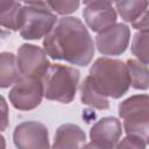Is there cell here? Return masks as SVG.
I'll return each mask as SVG.
<instances>
[{
    "label": "cell",
    "instance_id": "6da1fadb",
    "mask_svg": "<svg viewBox=\"0 0 149 149\" xmlns=\"http://www.w3.org/2000/svg\"><path fill=\"white\" fill-rule=\"evenodd\" d=\"M43 48L52 59L66 61L74 65H87L94 55L93 41L80 20L64 16L44 37Z\"/></svg>",
    "mask_w": 149,
    "mask_h": 149
},
{
    "label": "cell",
    "instance_id": "7a4b0ae2",
    "mask_svg": "<svg viewBox=\"0 0 149 149\" xmlns=\"http://www.w3.org/2000/svg\"><path fill=\"white\" fill-rule=\"evenodd\" d=\"M88 76L104 95L114 99L122 97L130 86L127 64L119 59L98 58L91 66Z\"/></svg>",
    "mask_w": 149,
    "mask_h": 149
},
{
    "label": "cell",
    "instance_id": "3957f363",
    "mask_svg": "<svg viewBox=\"0 0 149 149\" xmlns=\"http://www.w3.org/2000/svg\"><path fill=\"white\" fill-rule=\"evenodd\" d=\"M79 81V71L72 66L51 64L42 78L44 97L69 104L73 100Z\"/></svg>",
    "mask_w": 149,
    "mask_h": 149
},
{
    "label": "cell",
    "instance_id": "277c9868",
    "mask_svg": "<svg viewBox=\"0 0 149 149\" xmlns=\"http://www.w3.org/2000/svg\"><path fill=\"white\" fill-rule=\"evenodd\" d=\"M57 23L56 15L43 7L27 5L23 7V22L20 34L26 40L45 37Z\"/></svg>",
    "mask_w": 149,
    "mask_h": 149
},
{
    "label": "cell",
    "instance_id": "5b68a950",
    "mask_svg": "<svg viewBox=\"0 0 149 149\" xmlns=\"http://www.w3.org/2000/svg\"><path fill=\"white\" fill-rule=\"evenodd\" d=\"M43 95L42 79L26 77L23 74L20 76L9 91V100L12 105L20 111L34 109L41 104Z\"/></svg>",
    "mask_w": 149,
    "mask_h": 149
},
{
    "label": "cell",
    "instance_id": "8992f818",
    "mask_svg": "<svg viewBox=\"0 0 149 149\" xmlns=\"http://www.w3.org/2000/svg\"><path fill=\"white\" fill-rule=\"evenodd\" d=\"M47 55L44 49L33 44H22L17 50L16 57L21 74L42 79L51 65Z\"/></svg>",
    "mask_w": 149,
    "mask_h": 149
},
{
    "label": "cell",
    "instance_id": "52a82bcc",
    "mask_svg": "<svg viewBox=\"0 0 149 149\" xmlns=\"http://www.w3.org/2000/svg\"><path fill=\"white\" fill-rule=\"evenodd\" d=\"M129 37L130 30L128 26L123 23H114L98 34L95 45L99 52L105 56H118L127 49Z\"/></svg>",
    "mask_w": 149,
    "mask_h": 149
},
{
    "label": "cell",
    "instance_id": "ba28073f",
    "mask_svg": "<svg viewBox=\"0 0 149 149\" xmlns=\"http://www.w3.org/2000/svg\"><path fill=\"white\" fill-rule=\"evenodd\" d=\"M14 143L20 149L49 148L47 127L37 121H26L19 125L13 134Z\"/></svg>",
    "mask_w": 149,
    "mask_h": 149
},
{
    "label": "cell",
    "instance_id": "9c48e42d",
    "mask_svg": "<svg viewBox=\"0 0 149 149\" xmlns=\"http://www.w3.org/2000/svg\"><path fill=\"white\" fill-rule=\"evenodd\" d=\"M122 129L118 119L108 116L100 119L90 130L91 143L86 144L87 148H113L116 147Z\"/></svg>",
    "mask_w": 149,
    "mask_h": 149
},
{
    "label": "cell",
    "instance_id": "30bf717a",
    "mask_svg": "<svg viewBox=\"0 0 149 149\" xmlns=\"http://www.w3.org/2000/svg\"><path fill=\"white\" fill-rule=\"evenodd\" d=\"M86 24L93 31H102L104 29L113 26L116 21V12L112 2L107 0H97L86 5L83 10Z\"/></svg>",
    "mask_w": 149,
    "mask_h": 149
},
{
    "label": "cell",
    "instance_id": "8fae6325",
    "mask_svg": "<svg viewBox=\"0 0 149 149\" xmlns=\"http://www.w3.org/2000/svg\"><path fill=\"white\" fill-rule=\"evenodd\" d=\"M119 115L125 121L149 120V95L136 94L119 105Z\"/></svg>",
    "mask_w": 149,
    "mask_h": 149
},
{
    "label": "cell",
    "instance_id": "7c38bea8",
    "mask_svg": "<svg viewBox=\"0 0 149 149\" xmlns=\"http://www.w3.org/2000/svg\"><path fill=\"white\" fill-rule=\"evenodd\" d=\"M86 140L85 133L76 125L65 123L62 125L55 135V141L52 147L59 148H80L84 146Z\"/></svg>",
    "mask_w": 149,
    "mask_h": 149
},
{
    "label": "cell",
    "instance_id": "4fadbf2b",
    "mask_svg": "<svg viewBox=\"0 0 149 149\" xmlns=\"http://www.w3.org/2000/svg\"><path fill=\"white\" fill-rule=\"evenodd\" d=\"M23 22V7L16 0H0V23L10 30H19Z\"/></svg>",
    "mask_w": 149,
    "mask_h": 149
},
{
    "label": "cell",
    "instance_id": "5bb4252c",
    "mask_svg": "<svg viewBox=\"0 0 149 149\" xmlns=\"http://www.w3.org/2000/svg\"><path fill=\"white\" fill-rule=\"evenodd\" d=\"M81 102L97 109H108L109 102L106 95H104L93 84L90 76H87L80 85Z\"/></svg>",
    "mask_w": 149,
    "mask_h": 149
},
{
    "label": "cell",
    "instance_id": "9a60e30c",
    "mask_svg": "<svg viewBox=\"0 0 149 149\" xmlns=\"http://www.w3.org/2000/svg\"><path fill=\"white\" fill-rule=\"evenodd\" d=\"M21 76L17 59L10 52H2L0 55V86L6 88L13 85Z\"/></svg>",
    "mask_w": 149,
    "mask_h": 149
},
{
    "label": "cell",
    "instance_id": "2e32d148",
    "mask_svg": "<svg viewBox=\"0 0 149 149\" xmlns=\"http://www.w3.org/2000/svg\"><path fill=\"white\" fill-rule=\"evenodd\" d=\"M126 64L129 72L130 85L136 90L149 88V68L136 59H128Z\"/></svg>",
    "mask_w": 149,
    "mask_h": 149
},
{
    "label": "cell",
    "instance_id": "e0dca14e",
    "mask_svg": "<svg viewBox=\"0 0 149 149\" xmlns=\"http://www.w3.org/2000/svg\"><path fill=\"white\" fill-rule=\"evenodd\" d=\"M116 9L126 22L135 21L149 5V0H115Z\"/></svg>",
    "mask_w": 149,
    "mask_h": 149
},
{
    "label": "cell",
    "instance_id": "ac0fdd59",
    "mask_svg": "<svg viewBox=\"0 0 149 149\" xmlns=\"http://www.w3.org/2000/svg\"><path fill=\"white\" fill-rule=\"evenodd\" d=\"M26 3L43 7L61 15L71 14L79 7V0H27Z\"/></svg>",
    "mask_w": 149,
    "mask_h": 149
},
{
    "label": "cell",
    "instance_id": "d6986e66",
    "mask_svg": "<svg viewBox=\"0 0 149 149\" xmlns=\"http://www.w3.org/2000/svg\"><path fill=\"white\" fill-rule=\"evenodd\" d=\"M132 52L144 64H149V30H140L133 37Z\"/></svg>",
    "mask_w": 149,
    "mask_h": 149
},
{
    "label": "cell",
    "instance_id": "ffe728a7",
    "mask_svg": "<svg viewBox=\"0 0 149 149\" xmlns=\"http://www.w3.org/2000/svg\"><path fill=\"white\" fill-rule=\"evenodd\" d=\"M127 135L141 139L146 144L149 143V120L146 121H123Z\"/></svg>",
    "mask_w": 149,
    "mask_h": 149
},
{
    "label": "cell",
    "instance_id": "44dd1931",
    "mask_svg": "<svg viewBox=\"0 0 149 149\" xmlns=\"http://www.w3.org/2000/svg\"><path fill=\"white\" fill-rule=\"evenodd\" d=\"M147 144L139 137L133 136V135H127L119 144H116L118 148H144Z\"/></svg>",
    "mask_w": 149,
    "mask_h": 149
},
{
    "label": "cell",
    "instance_id": "7402d4cb",
    "mask_svg": "<svg viewBox=\"0 0 149 149\" xmlns=\"http://www.w3.org/2000/svg\"><path fill=\"white\" fill-rule=\"evenodd\" d=\"M133 28L139 29V30H149V5L147 8L142 12V14L132 22Z\"/></svg>",
    "mask_w": 149,
    "mask_h": 149
},
{
    "label": "cell",
    "instance_id": "603a6c76",
    "mask_svg": "<svg viewBox=\"0 0 149 149\" xmlns=\"http://www.w3.org/2000/svg\"><path fill=\"white\" fill-rule=\"evenodd\" d=\"M8 120H7V105L5 99L1 97V118H0V129L5 130V128L7 127Z\"/></svg>",
    "mask_w": 149,
    "mask_h": 149
},
{
    "label": "cell",
    "instance_id": "cb8c5ba5",
    "mask_svg": "<svg viewBox=\"0 0 149 149\" xmlns=\"http://www.w3.org/2000/svg\"><path fill=\"white\" fill-rule=\"evenodd\" d=\"M93 1H97V0H83V2H84V3H86V5H87V3H90V2H93ZM107 1L112 2L113 0H107Z\"/></svg>",
    "mask_w": 149,
    "mask_h": 149
},
{
    "label": "cell",
    "instance_id": "d4e9b609",
    "mask_svg": "<svg viewBox=\"0 0 149 149\" xmlns=\"http://www.w3.org/2000/svg\"><path fill=\"white\" fill-rule=\"evenodd\" d=\"M22 1H24V2H26V1H27V0H22Z\"/></svg>",
    "mask_w": 149,
    "mask_h": 149
}]
</instances>
